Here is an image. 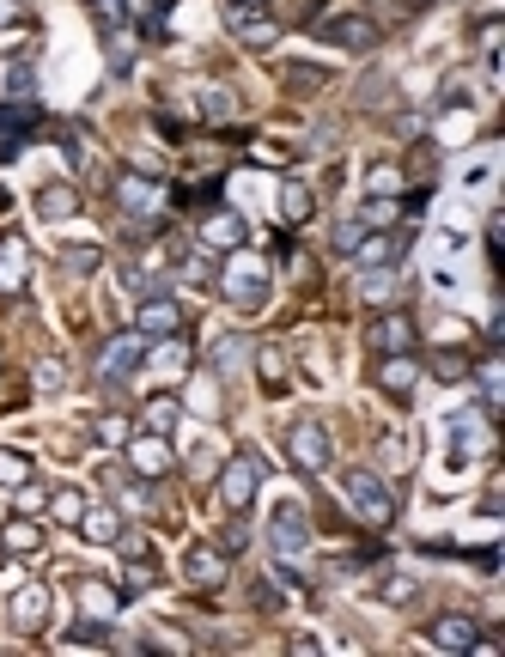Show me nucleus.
Wrapping results in <instances>:
<instances>
[{"instance_id":"f257e3e1","label":"nucleus","mask_w":505,"mask_h":657,"mask_svg":"<svg viewBox=\"0 0 505 657\" xmlns=\"http://www.w3.org/2000/svg\"><path fill=\"white\" fill-rule=\"evenodd\" d=\"M220 292L238 305V311H262L268 305V262L250 256V250H226V268H220Z\"/></svg>"},{"instance_id":"f03ea898","label":"nucleus","mask_w":505,"mask_h":657,"mask_svg":"<svg viewBox=\"0 0 505 657\" xmlns=\"http://www.w3.org/2000/svg\"><path fill=\"white\" fill-rule=\"evenodd\" d=\"M341 493H347V505H353V518H359V524H372V530H390V524H396V493H390L378 475L353 469Z\"/></svg>"},{"instance_id":"7ed1b4c3","label":"nucleus","mask_w":505,"mask_h":657,"mask_svg":"<svg viewBox=\"0 0 505 657\" xmlns=\"http://www.w3.org/2000/svg\"><path fill=\"white\" fill-rule=\"evenodd\" d=\"M43 128V110H37V98H13V104H0V159H19L25 146H31V134Z\"/></svg>"},{"instance_id":"20e7f679","label":"nucleus","mask_w":505,"mask_h":657,"mask_svg":"<svg viewBox=\"0 0 505 657\" xmlns=\"http://www.w3.org/2000/svg\"><path fill=\"white\" fill-rule=\"evenodd\" d=\"M140 365H147V335H110L98 347V378L104 384H128Z\"/></svg>"},{"instance_id":"39448f33","label":"nucleus","mask_w":505,"mask_h":657,"mask_svg":"<svg viewBox=\"0 0 505 657\" xmlns=\"http://www.w3.org/2000/svg\"><path fill=\"white\" fill-rule=\"evenodd\" d=\"M256 487H262V457H256V451H238V457L220 469V499H226V511H244V505L256 499Z\"/></svg>"},{"instance_id":"423d86ee","label":"nucleus","mask_w":505,"mask_h":657,"mask_svg":"<svg viewBox=\"0 0 505 657\" xmlns=\"http://www.w3.org/2000/svg\"><path fill=\"white\" fill-rule=\"evenodd\" d=\"M268 548L280 554V560H299L305 548H311V524H305V511L286 499V505H274V524H268Z\"/></svg>"},{"instance_id":"0eeeda50","label":"nucleus","mask_w":505,"mask_h":657,"mask_svg":"<svg viewBox=\"0 0 505 657\" xmlns=\"http://www.w3.org/2000/svg\"><path fill=\"white\" fill-rule=\"evenodd\" d=\"M116 207L134 213V219H159V213H165V183L140 177V171H122V177H116Z\"/></svg>"},{"instance_id":"6e6552de","label":"nucleus","mask_w":505,"mask_h":657,"mask_svg":"<svg viewBox=\"0 0 505 657\" xmlns=\"http://www.w3.org/2000/svg\"><path fill=\"white\" fill-rule=\"evenodd\" d=\"M286 457H293V469H305V475L329 469V432L317 420H299L293 432H286Z\"/></svg>"},{"instance_id":"1a4fd4ad","label":"nucleus","mask_w":505,"mask_h":657,"mask_svg":"<svg viewBox=\"0 0 505 657\" xmlns=\"http://www.w3.org/2000/svg\"><path fill=\"white\" fill-rule=\"evenodd\" d=\"M226 31L238 43H250V49H274L280 43V25L268 13H256V7H244V0H232V7H226Z\"/></svg>"},{"instance_id":"9d476101","label":"nucleus","mask_w":505,"mask_h":657,"mask_svg":"<svg viewBox=\"0 0 505 657\" xmlns=\"http://www.w3.org/2000/svg\"><path fill=\"white\" fill-rule=\"evenodd\" d=\"M317 37L335 43V49H378V25L359 19V13H341V19H317Z\"/></svg>"},{"instance_id":"9b49d317","label":"nucleus","mask_w":505,"mask_h":657,"mask_svg":"<svg viewBox=\"0 0 505 657\" xmlns=\"http://www.w3.org/2000/svg\"><path fill=\"white\" fill-rule=\"evenodd\" d=\"M183 572H189V584H201V591H220L226 584V548H213V542H195L189 554H183Z\"/></svg>"},{"instance_id":"f8f14e48","label":"nucleus","mask_w":505,"mask_h":657,"mask_svg":"<svg viewBox=\"0 0 505 657\" xmlns=\"http://www.w3.org/2000/svg\"><path fill=\"white\" fill-rule=\"evenodd\" d=\"M128 463H134V475H165L171 469V445H165V432H134L128 438Z\"/></svg>"},{"instance_id":"ddd939ff","label":"nucleus","mask_w":505,"mask_h":657,"mask_svg":"<svg viewBox=\"0 0 505 657\" xmlns=\"http://www.w3.org/2000/svg\"><path fill=\"white\" fill-rule=\"evenodd\" d=\"M140 335H153V341H165V335H183V305L177 299H159V292H153V299L147 305H140Z\"/></svg>"},{"instance_id":"4468645a","label":"nucleus","mask_w":505,"mask_h":657,"mask_svg":"<svg viewBox=\"0 0 505 657\" xmlns=\"http://www.w3.org/2000/svg\"><path fill=\"white\" fill-rule=\"evenodd\" d=\"M244 232H250V226H244L232 207H213V213L201 219V244H207V250H238Z\"/></svg>"},{"instance_id":"2eb2a0df","label":"nucleus","mask_w":505,"mask_h":657,"mask_svg":"<svg viewBox=\"0 0 505 657\" xmlns=\"http://www.w3.org/2000/svg\"><path fill=\"white\" fill-rule=\"evenodd\" d=\"M25 280H31L25 238H0V292H25Z\"/></svg>"},{"instance_id":"dca6fc26","label":"nucleus","mask_w":505,"mask_h":657,"mask_svg":"<svg viewBox=\"0 0 505 657\" xmlns=\"http://www.w3.org/2000/svg\"><path fill=\"white\" fill-rule=\"evenodd\" d=\"M414 384H420V365H414L408 353H384V365H378V390H384V396H414Z\"/></svg>"},{"instance_id":"f3484780","label":"nucleus","mask_w":505,"mask_h":657,"mask_svg":"<svg viewBox=\"0 0 505 657\" xmlns=\"http://www.w3.org/2000/svg\"><path fill=\"white\" fill-rule=\"evenodd\" d=\"M432 645H439V651H475L481 633H475L469 615H439V621H432Z\"/></svg>"},{"instance_id":"a211bd4d","label":"nucleus","mask_w":505,"mask_h":657,"mask_svg":"<svg viewBox=\"0 0 505 657\" xmlns=\"http://www.w3.org/2000/svg\"><path fill=\"white\" fill-rule=\"evenodd\" d=\"M366 341H372L378 353H414V323H408L402 311H396V317H378Z\"/></svg>"},{"instance_id":"6ab92c4d","label":"nucleus","mask_w":505,"mask_h":657,"mask_svg":"<svg viewBox=\"0 0 505 657\" xmlns=\"http://www.w3.org/2000/svg\"><path fill=\"white\" fill-rule=\"evenodd\" d=\"M396 292H402L396 262L390 268H359V299H366V305H396Z\"/></svg>"},{"instance_id":"aec40b11","label":"nucleus","mask_w":505,"mask_h":657,"mask_svg":"<svg viewBox=\"0 0 505 657\" xmlns=\"http://www.w3.org/2000/svg\"><path fill=\"white\" fill-rule=\"evenodd\" d=\"M43 615H49V591H43V584H25L19 578V597H13V627H43Z\"/></svg>"},{"instance_id":"412c9836","label":"nucleus","mask_w":505,"mask_h":657,"mask_svg":"<svg viewBox=\"0 0 505 657\" xmlns=\"http://www.w3.org/2000/svg\"><path fill=\"white\" fill-rule=\"evenodd\" d=\"M353 262H359V268H390V262H402V238H390V232L359 238V244H353Z\"/></svg>"},{"instance_id":"4be33fe9","label":"nucleus","mask_w":505,"mask_h":657,"mask_svg":"<svg viewBox=\"0 0 505 657\" xmlns=\"http://www.w3.org/2000/svg\"><path fill=\"white\" fill-rule=\"evenodd\" d=\"M80 530H86V542H116L122 536V518H116L110 505H86L80 511Z\"/></svg>"},{"instance_id":"5701e85b","label":"nucleus","mask_w":505,"mask_h":657,"mask_svg":"<svg viewBox=\"0 0 505 657\" xmlns=\"http://www.w3.org/2000/svg\"><path fill=\"white\" fill-rule=\"evenodd\" d=\"M37 213H43V219H74V213H80V195L61 189V183H49V189L37 195Z\"/></svg>"},{"instance_id":"b1692460","label":"nucleus","mask_w":505,"mask_h":657,"mask_svg":"<svg viewBox=\"0 0 505 657\" xmlns=\"http://www.w3.org/2000/svg\"><path fill=\"white\" fill-rule=\"evenodd\" d=\"M451 432L463 438V451H457V457H475V451H487V420H481L475 408H469V414H457V420H451Z\"/></svg>"},{"instance_id":"393cba45","label":"nucleus","mask_w":505,"mask_h":657,"mask_svg":"<svg viewBox=\"0 0 505 657\" xmlns=\"http://www.w3.org/2000/svg\"><path fill=\"white\" fill-rule=\"evenodd\" d=\"M256 372H262L268 396H286V353H280V347H262V353H256Z\"/></svg>"},{"instance_id":"a878e982","label":"nucleus","mask_w":505,"mask_h":657,"mask_svg":"<svg viewBox=\"0 0 505 657\" xmlns=\"http://www.w3.org/2000/svg\"><path fill=\"white\" fill-rule=\"evenodd\" d=\"M311 207H317V201H311V189H305V183H286V189H280V219L305 226V219H311Z\"/></svg>"},{"instance_id":"bb28decb","label":"nucleus","mask_w":505,"mask_h":657,"mask_svg":"<svg viewBox=\"0 0 505 657\" xmlns=\"http://www.w3.org/2000/svg\"><path fill=\"white\" fill-rule=\"evenodd\" d=\"M153 372H165V378H183V372H189V347L165 335V347H153Z\"/></svg>"},{"instance_id":"cd10ccee","label":"nucleus","mask_w":505,"mask_h":657,"mask_svg":"<svg viewBox=\"0 0 505 657\" xmlns=\"http://www.w3.org/2000/svg\"><path fill=\"white\" fill-rule=\"evenodd\" d=\"M0 542H7L13 554H37V548H43V530H37V524H25V518H13L7 530H0Z\"/></svg>"},{"instance_id":"c85d7f7f","label":"nucleus","mask_w":505,"mask_h":657,"mask_svg":"<svg viewBox=\"0 0 505 657\" xmlns=\"http://www.w3.org/2000/svg\"><path fill=\"white\" fill-rule=\"evenodd\" d=\"M153 584H159V572H153L147 560H134V566L122 572V584H116V597H147Z\"/></svg>"},{"instance_id":"c756f323","label":"nucleus","mask_w":505,"mask_h":657,"mask_svg":"<svg viewBox=\"0 0 505 657\" xmlns=\"http://www.w3.org/2000/svg\"><path fill=\"white\" fill-rule=\"evenodd\" d=\"M195 110H201L207 122H226V116H232V92H220V86H201V92H195Z\"/></svg>"},{"instance_id":"7c9ffc66","label":"nucleus","mask_w":505,"mask_h":657,"mask_svg":"<svg viewBox=\"0 0 505 657\" xmlns=\"http://www.w3.org/2000/svg\"><path fill=\"white\" fill-rule=\"evenodd\" d=\"M177 414H183V402H177V396H159V402H147V432H165V438H171Z\"/></svg>"},{"instance_id":"2f4dec72","label":"nucleus","mask_w":505,"mask_h":657,"mask_svg":"<svg viewBox=\"0 0 505 657\" xmlns=\"http://www.w3.org/2000/svg\"><path fill=\"white\" fill-rule=\"evenodd\" d=\"M25 481H31V457L0 451V487H25Z\"/></svg>"},{"instance_id":"473e14b6","label":"nucleus","mask_w":505,"mask_h":657,"mask_svg":"<svg viewBox=\"0 0 505 657\" xmlns=\"http://www.w3.org/2000/svg\"><path fill=\"white\" fill-rule=\"evenodd\" d=\"M104 262V250H92V244H74V250H61V268H74V274H92Z\"/></svg>"},{"instance_id":"72a5a7b5","label":"nucleus","mask_w":505,"mask_h":657,"mask_svg":"<svg viewBox=\"0 0 505 657\" xmlns=\"http://www.w3.org/2000/svg\"><path fill=\"white\" fill-rule=\"evenodd\" d=\"M244 353H250V347H244L238 335H226L220 347H213V365H220V372H238V365H244Z\"/></svg>"},{"instance_id":"f704fd0d","label":"nucleus","mask_w":505,"mask_h":657,"mask_svg":"<svg viewBox=\"0 0 505 657\" xmlns=\"http://www.w3.org/2000/svg\"><path fill=\"white\" fill-rule=\"evenodd\" d=\"M98 438H104V445H128V438H134L128 414H104V420H98Z\"/></svg>"},{"instance_id":"c9c22d12","label":"nucleus","mask_w":505,"mask_h":657,"mask_svg":"<svg viewBox=\"0 0 505 657\" xmlns=\"http://www.w3.org/2000/svg\"><path fill=\"white\" fill-rule=\"evenodd\" d=\"M390 219H396V201L390 195H378V201L359 207V226H390Z\"/></svg>"},{"instance_id":"e433bc0d","label":"nucleus","mask_w":505,"mask_h":657,"mask_svg":"<svg viewBox=\"0 0 505 657\" xmlns=\"http://www.w3.org/2000/svg\"><path fill=\"white\" fill-rule=\"evenodd\" d=\"M80 511H86V493H74V487L55 493V518H61V524H80Z\"/></svg>"},{"instance_id":"4c0bfd02","label":"nucleus","mask_w":505,"mask_h":657,"mask_svg":"<svg viewBox=\"0 0 505 657\" xmlns=\"http://www.w3.org/2000/svg\"><path fill=\"white\" fill-rule=\"evenodd\" d=\"M74 645H110V627L104 621H74V633H67Z\"/></svg>"},{"instance_id":"58836bf2","label":"nucleus","mask_w":505,"mask_h":657,"mask_svg":"<svg viewBox=\"0 0 505 657\" xmlns=\"http://www.w3.org/2000/svg\"><path fill=\"white\" fill-rule=\"evenodd\" d=\"M67 384V365L61 359H37V390H61Z\"/></svg>"},{"instance_id":"ea45409f","label":"nucleus","mask_w":505,"mask_h":657,"mask_svg":"<svg viewBox=\"0 0 505 657\" xmlns=\"http://www.w3.org/2000/svg\"><path fill=\"white\" fill-rule=\"evenodd\" d=\"M286 86H293V92H317L323 73H317V67H293V73H286Z\"/></svg>"},{"instance_id":"a19ab883","label":"nucleus","mask_w":505,"mask_h":657,"mask_svg":"<svg viewBox=\"0 0 505 657\" xmlns=\"http://www.w3.org/2000/svg\"><path fill=\"white\" fill-rule=\"evenodd\" d=\"M432 372H439V378H463L469 365H463V353H439V359H432Z\"/></svg>"},{"instance_id":"79ce46f5","label":"nucleus","mask_w":505,"mask_h":657,"mask_svg":"<svg viewBox=\"0 0 505 657\" xmlns=\"http://www.w3.org/2000/svg\"><path fill=\"white\" fill-rule=\"evenodd\" d=\"M359 238H366V226H353V219H347V226L335 232V250H341V256H353V244H359Z\"/></svg>"},{"instance_id":"37998d69","label":"nucleus","mask_w":505,"mask_h":657,"mask_svg":"<svg viewBox=\"0 0 505 657\" xmlns=\"http://www.w3.org/2000/svg\"><path fill=\"white\" fill-rule=\"evenodd\" d=\"M366 183H372V195H390V189H396V171H390V165H372Z\"/></svg>"},{"instance_id":"c03bdc74","label":"nucleus","mask_w":505,"mask_h":657,"mask_svg":"<svg viewBox=\"0 0 505 657\" xmlns=\"http://www.w3.org/2000/svg\"><path fill=\"white\" fill-rule=\"evenodd\" d=\"M92 7H98L104 25H122V19H128V13H122V0H92Z\"/></svg>"},{"instance_id":"a18cd8bd","label":"nucleus","mask_w":505,"mask_h":657,"mask_svg":"<svg viewBox=\"0 0 505 657\" xmlns=\"http://www.w3.org/2000/svg\"><path fill=\"white\" fill-rule=\"evenodd\" d=\"M256 159H262V165H286L293 153H286V146H274V140H268V146H256Z\"/></svg>"},{"instance_id":"49530a36","label":"nucleus","mask_w":505,"mask_h":657,"mask_svg":"<svg viewBox=\"0 0 505 657\" xmlns=\"http://www.w3.org/2000/svg\"><path fill=\"white\" fill-rule=\"evenodd\" d=\"M13 98H31V67H13Z\"/></svg>"},{"instance_id":"de8ad7c7","label":"nucleus","mask_w":505,"mask_h":657,"mask_svg":"<svg viewBox=\"0 0 505 657\" xmlns=\"http://www.w3.org/2000/svg\"><path fill=\"white\" fill-rule=\"evenodd\" d=\"M25 19V7H19V0H0V25H19Z\"/></svg>"},{"instance_id":"09e8293b","label":"nucleus","mask_w":505,"mask_h":657,"mask_svg":"<svg viewBox=\"0 0 505 657\" xmlns=\"http://www.w3.org/2000/svg\"><path fill=\"white\" fill-rule=\"evenodd\" d=\"M250 7H262V0H250Z\"/></svg>"},{"instance_id":"8fccbe9b","label":"nucleus","mask_w":505,"mask_h":657,"mask_svg":"<svg viewBox=\"0 0 505 657\" xmlns=\"http://www.w3.org/2000/svg\"><path fill=\"white\" fill-rule=\"evenodd\" d=\"M0 365H7V353H0Z\"/></svg>"}]
</instances>
